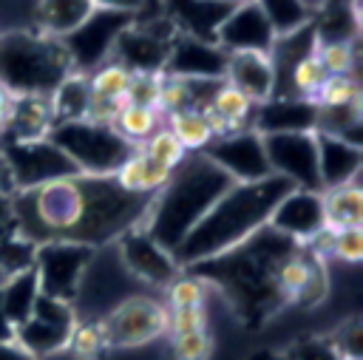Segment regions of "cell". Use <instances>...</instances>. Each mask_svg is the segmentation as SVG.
<instances>
[{
	"mask_svg": "<svg viewBox=\"0 0 363 360\" xmlns=\"http://www.w3.org/2000/svg\"><path fill=\"white\" fill-rule=\"evenodd\" d=\"M224 65H227V51H221L210 40L179 31L170 45L164 74L179 79H224Z\"/></svg>",
	"mask_w": 363,
	"mask_h": 360,
	"instance_id": "16",
	"label": "cell"
},
{
	"mask_svg": "<svg viewBox=\"0 0 363 360\" xmlns=\"http://www.w3.org/2000/svg\"><path fill=\"white\" fill-rule=\"evenodd\" d=\"M170 286V306L173 309H187V306H201L204 303V295H207V283L199 281L196 275H176Z\"/></svg>",
	"mask_w": 363,
	"mask_h": 360,
	"instance_id": "39",
	"label": "cell"
},
{
	"mask_svg": "<svg viewBox=\"0 0 363 360\" xmlns=\"http://www.w3.org/2000/svg\"><path fill=\"white\" fill-rule=\"evenodd\" d=\"M272 176L292 181L298 190H318V145L315 133H261Z\"/></svg>",
	"mask_w": 363,
	"mask_h": 360,
	"instance_id": "11",
	"label": "cell"
},
{
	"mask_svg": "<svg viewBox=\"0 0 363 360\" xmlns=\"http://www.w3.org/2000/svg\"><path fill=\"white\" fill-rule=\"evenodd\" d=\"M176 34H179V28L170 17L162 23H156V20L153 23H133L130 20L116 34L108 60L119 62L130 74H147V71L164 74V62H167V54H170Z\"/></svg>",
	"mask_w": 363,
	"mask_h": 360,
	"instance_id": "8",
	"label": "cell"
},
{
	"mask_svg": "<svg viewBox=\"0 0 363 360\" xmlns=\"http://www.w3.org/2000/svg\"><path fill=\"white\" fill-rule=\"evenodd\" d=\"M128 82H130V71L122 68V65L113 62V60H105V62H102L99 68H94V74L88 77V85H91V94H94V96L116 99V102H125Z\"/></svg>",
	"mask_w": 363,
	"mask_h": 360,
	"instance_id": "31",
	"label": "cell"
},
{
	"mask_svg": "<svg viewBox=\"0 0 363 360\" xmlns=\"http://www.w3.org/2000/svg\"><path fill=\"white\" fill-rule=\"evenodd\" d=\"M142 150L150 156V159H156L159 164H164V167H179L182 162H184V156H187V150L179 145V139L162 125L145 145H142Z\"/></svg>",
	"mask_w": 363,
	"mask_h": 360,
	"instance_id": "35",
	"label": "cell"
},
{
	"mask_svg": "<svg viewBox=\"0 0 363 360\" xmlns=\"http://www.w3.org/2000/svg\"><path fill=\"white\" fill-rule=\"evenodd\" d=\"M128 23H130L128 14L94 9V14L77 31H71L68 37H62V45H65V51H68V57L74 62V71L88 74L91 68H99L108 60L116 34Z\"/></svg>",
	"mask_w": 363,
	"mask_h": 360,
	"instance_id": "13",
	"label": "cell"
},
{
	"mask_svg": "<svg viewBox=\"0 0 363 360\" xmlns=\"http://www.w3.org/2000/svg\"><path fill=\"white\" fill-rule=\"evenodd\" d=\"M99 326L108 346H139L167 332V309L147 295H130L119 300Z\"/></svg>",
	"mask_w": 363,
	"mask_h": 360,
	"instance_id": "10",
	"label": "cell"
},
{
	"mask_svg": "<svg viewBox=\"0 0 363 360\" xmlns=\"http://www.w3.org/2000/svg\"><path fill=\"white\" fill-rule=\"evenodd\" d=\"M332 255L340 258V261L357 264L363 258V232H360V227L332 232Z\"/></svg>",
	"mask_w": 363,
	"mask_h": 360,
	"instance_id": "42",
	"label": "cell"
},
{
	"mask_svg": "<svg viewBox=\"0 0 363 360\" xmlns=\"http://www.w3.org/2000/svg\"><path fill=\"white\" fill-rule=\"evenodd\" d=\"M204 306H187V309H170L167 312V332L173 334H190L204 332Z\"/></svg>",
	"mask_w": 363,
	"mask_h": 360,
	"instance_id": "44",
	"label": "cell"
},
{
	"mask_svg": "<svg viewBox=\"0 0 363 360\" xmlns=\"http://www.w3.org/2000/svg\"><path fill=\"white\" fill-rule=\"evenodd\" d=\"M201 153L218 170H224L235 184L261 181V179H269L272 176L269 162H267V150H264V139L252 128L238 130V133L218 136Z\"/></svg>",
	"mask_w": 363,
	"mask_h": 360,
	"instance_id": "12",
	"label": "cell"
},
{
	"mask_svg": "<svg viewBox=\"0 0 363 360\" xmlns=\"http://www.w3.org/2000/svg\"><path fill=\"white\" fill-rule=\"evenodd\" d=\"M0 159H3L6 170H9V179L14 184V193L79 173L71 164V159L60 147H54L48 139L3 142L0 145Z\"/></svg>",
	"mask_w": 363,
	"mask_h": 360,
	"instance_id": "9",
	"label": "cell"
},
{
	"mask_svg": "<svg viewBox=\"0 0 363 360\" xmlns=\"http://www.w3.org/2000/svg\"><path fill=\"white\" fill-rule=\"evenodd\" d=\"M272 230L284 232L286 238L306 244L309 238H315L326 224H323V196L318 190H289L278 207L272 210L269 221Z\"/></svg>",
	"mask_w": 363,
	"mask_h": 360,
	"instance_id": "17",
	"label": "cell"
},
{
	"mask_svg": "<svg viewBox=\"0 0 363 360\" xmlns=\"http://www.w3.org/2000/svg\"><path fill=\"white\" fill-rule=\"evenodd\" d=\"M289 190H295V184L281 176L230 184V190L201 215V221L173 249V261L179 264V269H187L241 244L244 238L267 227L272 210Z\"/></svg>",
	"mask_w": 363,
	"mask_h": 360,
	"instance_id": "3",
	"label": "cell"
},
{
	"mask_svg": "<svg viewBox=\"0 0 363 360\" xmlns=\"http://www.w3.org/2000/svg\"><path fill=\"white\" fill-rule=\"evenodd\" d=\"M258 9L264 11L269 28L275 37H286L303 26L312 23V14H309V6L303 0H255Z\"/></svg>",
	"mask_w": 363,
	"mask_h": 360,
	"instance_id": "29",
	"label": "cell"
},
{
	"mask_svg": "<svg viewBox=\"0 0 363 360\" xmlns=\"http://www.w3.org/2000/svg\"><path fill=\"white\" fill-rule=\"evenodd\" d=\"M315 145H318L320 193L357 181L360 167H363L360 145H354L349 139H340V136H326V133H315Z\"/></svg>",
	"mask_w": 363,
	"mask_h": 360,
	"instance_id": "19",
	"label": "cell"
},
{
	"mask_svg": "<svg viewBox=\"0 0 363 360\" xmlns=\"http://www.w3.org/2000/svg\"><path fill=\"white\" fill-rule=\"evenodd\" d=\"M360 337H363V332H360V320L352 317V320L343 323L329 340H332V346L340 351L343 360H360Z\"/></svg>",
	"mask_w": 363,
	"mask_h": 360,
	"instance_id": "45",
	"label": "cell"
},
{
	"mask_svg": "<svg viewBox=\"0 0 363 360\" xmlns=\"http://www.w3.org/2000/svg\"><path fill=\"white\" fill-rule=\"evenodd\" d=\"M34 252H37V244L23 238L20 232L3 235L0 238V275H3V281L23 272V269H31L34 266Z\"/></svg>",
	"mask_w": 363,
	"mask_h": 360,
	"instance_id": "32",
	"label": "cell"
},
{
	"mask_svg": "<svg viewBox=\"0 0 363 360\" xmlns=\"http://www.w3.org/2000/svg\"><path fill=\"white\" fill-rule=\"evenodd\" d=\"M74 329H62V326H54V323H45L40 317H28L26 323H20L14 329V340L28 351V354H54L60 349L68 346V337H71Z\"/></svg>",
	"mask_w": 363,
	"mask_h": 360,
	"instance_id": "27",
	"label": "cell"
},
{
	"mask_svg": "<svg viewBox=\"0 0 363 360\" xmlns=\"http://www.w3.org/2000/svg\"><path fill=\"white\" fill-rule=\"evenodd\" d=\"M213 43L227 54H233V51L269 54L275 34H272L264 11L258 9V3L247 0V3H238L227 11V17L218 23V28L213 34Z\"/></svg>",
	"mask_w": 363,
	"mask_h": 360,
	"instance_id": "15",
	"label": "cell"
},
{
	"mask_svg": "<svg viewBox=\"0 0 363 360\" xmlns=\"http://www.w3.org/2000/svg\"><path fill=\"white\" fill-rule=\"evenodd\" d=\"M187 108H190V88H187V79H179V77H167V74H164L156 111H159L162 119H164V116H170V113H176V111H187Z\"/></svg>",
	"mask_w": 363,
	"mask_h": 360,
	"instance_id": "40",
	"label": "cell"
},
{
	"mask_svg": "<svg viewBox=\"0 0 363 360\" xmlns=\"http://www.w3.org/2000/svg\"><path fill=\"white\" fill-rule=\"evenodd\" d=\"M51 125L54 113L48 96H11L6 125L0 133H6V142H31L45 139Z\"/></svg>",
	"mask_w": 363,
	"mask_h": 360,
	"instance_id": "21",
	"label": "cell"
},
{
	"mask_svg": "<svg viewBox=\"0 0 363 360\" xmlns=\"http://www.w3.org/2000/svg\"><path fill=\"white\" fill-rule=\"evenodd\" d=\"M68 346L77 357L82 360H94L108 343H105V334H102V326L99 323H77L71 337H68Z\"/></svg>",
	"mask_w": 363,
	"mask_h": 360,
	"instance_id": "38",
	"label": "cell"
},
{
	"mask_svg": "<svg viewBox=\"0 0 363 360\" xmlns=\"http://www.w3.org/2000/svg\"><path fill=\"white\" fill-rule=\"evenodd\" d=\"M326 286H329L326 266H323V258H318V261L312 264V272H309L306 283L301 286V292L295 295V300H292V303H298V306H315L318 300H323Z\"/></svg>",
	"mask_w": 363,
	"mask_h": 360,
	"instance_id": "43",
	"label": "cell"
},
{
	"mask_svg": "<svg viewBox=\"0 0 363 360\" xmlns=\"http://www.w3.org/2000/svg\"><path fill=\"white\" fill-rule=\"evenodd\" d=\"M318 108H343V105H357L360 102V85L352 74L340 77H326L318 94L312 96Z\"/></svg>",
	"mask_w": 363,
	"mask_h": 360,
	"instance_id": "33",
	"label": "cell"
},
{
	"mask_svg": "<svg viewBox=\"0 0 363 360\" xmlns=\"http://www.w3.org/2000/svg\"><path fill=\"white\" fill-rule=\"evenodd\" d=\"M218 3H221V6H230V9H233V6H238V3H247V0H218Z\"/></svg>",
	"mask_w": 363,
	"mask_h": 360,
	"instance_id": "52",
	"label": "cell"
},
{
	"mask_svg": "<svg viewBox=\"0 0 363 360\" xmlns=\"http://www.w3.org/2000/svg\"><path fill=\"white\" fill-rule=\"evenodd\" d=\"M54 147H60L71 164L85 176H113L122 162L136 150L128 139L116 133L111 125H94L88 119L57 122L45 136Z\"/></svg>",
	"mask_w": 363,
	"mask_h": 360,
	"instance_id": "6",
	"label": "cell"
},
{
	"mask_svg": "<svg viewBox=\"0 0 363 360\" xmlns=\"http://www.w3.org/2000/svg\"><path fill=\"white\" fill-rule=\"evenodd\" d=\"M68 74L74 62L62 40L40 31L0 34V88L9 96H51Z\"/></svg>",
	"mask_w": 363,
	"mask_h": 360,
	"instance_id": "5",
	"label": "cell"
},
{
	"mask_svg": "<svg viewBox=\"0 0 363 360\" xmlns=\"http://www.w3.org/2000/svg\"><path fill=\"white\" fill-rule=\"evenodd\" d=\"M170 167L159 164L156 159H150L142 147H136L122 167L113 173V179L119 181V187H125L128 193H139V196H153L167 179H170Z\"/></svg>",
	"mask_w": 363,
	"mask_h": 360,
	"instance_id": "23",
	"label": "cell"
},
{
	"mask_svg": "<svg viewBox=\"0 0 363 360\" xmlns=\"http://www.w3.org/2000/svg\"><path fill=\"white\" fill-rule=\"evenodd\" d=\"M9 94L0 88V130H3V125H6V113H9Z\"/></svg>",
	"mask_w": 363,
	"mask_h": 360,
	"instance_id": "50",
	"label": "cell"
},
{
	"mask_svg": "<svg viewBox=\"0 0 363 360\" xmlns=\"http://www.w3.org/2000/svg\"><path fill=\"white\" fill-rule=\"evenodd\" d=\"M213 349V340L204 332H190V334H173V357L176 360H207Z\"/></svg>",
	"mask_w": 363,
	"mask_h": 360,
	"instance_id": "41",
	"label": "cell"
},
{
	"mask_svg": "<svg viewBox=\"0 0 363 360\" xmlns=\"http://www.w3.org/2000/svg\"><path fill=\"white\" fill-rule=\"evenodd\" d=\"M164 119H167L164 128L179 139V145L187 153H201L216 139L213 136V128H210V122H207V116L201 111L187 108V111H176V113H170Z\"/></svg>",
	"mask_w": 363,
	"mask_h": 360,
	"instance_id": "28",
	"label": "cell"
},
{
	"mask_svg": "<svg viewBox=\"0 0 363 360\" xmlns=\"http://www.w3.org/2000/svg\"><path fill=\"white\" fill-rule=\"evenodd\" d=\"M94 14L91 0H40L37 6V31L54 40L68 37Z\"/></svg>",
	"mask_w": 363,
	"mask_h": 360,
	"instance_id": "22",
	"label": "cell"
},
{
	"mask_svg": "<svg viewBox=\"0 0 363 360\" xmlns=\"http://www.w3.org/2000/svg\"><path fill=\"white\" fill-rule=\"evenodd\" d=\"M116 252H119L122 269H128L133 278L153 286H167L182 272L173 255L164 247H159L139 224L116 238Z\"/></svg>",
	"mask_w": 363,
	"mask_h": 360,
	"instance_id": "14",
	"label": "cell"
},
{
	"mask_svg": "<svg viewBox=\"0 0 363 360\" xmlns=\"http://www.w3.org/2000/svg\"><path fill=\"white\" fill-rule=\"evenodd\" d=\"M315 102L301 96H272L252 111V130L258 133H315Z\"/></svg>",
	"mask_w": 363,
	"mask_h": 360,
	"instance_id": "20",
	"label": "cell"
},
{
	"mask_svg": "<svg viewBox=\"0 0 363 360\" xmlns=\"http://www.w3.org/2000/svg\"><path fill=\"white\" fill-rule=\"evenodd\" d=\"M37 298H40V283H37L34 266L23 269L0 283V306H3V315L11 323V329H17L20 323H26L31 317Z\"/></svg>",
	"mask_w": 363,
	"mask_h": 360,
	"instance_id": "24",
	"label": "cell"
},
{
	"mask_svg": "<svg viewBox=\"0 0 363 360\" xmlns=\"http://www.w3.org/2000/svg\"><path fill=\"white\" fill-rule=\"evenodd\" d=\"M11 337H14V329H11V323L6 320L3 306H0V343H6V340H11Z\"/></svg>",
	"mask_w": 363,
	"mask_h": 360,
	"instance_id": "49",
	"label": "cell"
},
{
	"mask_svg": "<svg viewBox=\"0 0 363 360\" xmlns=\"http://www.w3.org/2000/svg\"><path fill=\"white\" fill-rule=\"evenodd\" d=\"M230 184L235 181L224 170H218L204 153H187L184 162L173 167L170 179L153 193L139 227L173 255V249L230 190Z\"/></svg>",
	"mask_w": 363,
	"mask_h": 360,
	"instance_id": "4",
	"label": "cell"
},
{
	"mask_svg": "<svg viewBox=\"0 0 363 360\" xmlns=\"http://www.w3.org/2000/svg\"><path fill=\"white\" fill-rule=\"evenodd\" d=\"M17 232L14 227V213H11V196H0V238Z\"/></svg>",
	"mask_w": 363,
	"mask_h": 360,
	"instance_id": "47",
	"label": "cell"
},
{
	"mask_svg": "<svg viewBox=\"0 0 363 360\" xmlns=\"http://www.w3.org/2000/svg\"><path fill=\"white\" fill-rule=\"evenodd\" d=\"M51 102V113H54V125L57 122H77L85 119L88 105H91V85H88V74H68L48 96Z\"/></svg>",
	"mask_w": 363,
	"mask_h": 360,
	"instance_id": "26",
	"label": "cell"
},
{
	"mask_svg": "<svg viewBox=\"0 0 363 360\" xmlns=\"http://www.w3.org/2000/svg\"><path fill=\"white\" fill-rule=\"evenodd\" d=\"M315 54L329 77L352 74L354 68V43H318Z\"/></svg>",
	"mask_w": 363,
	"mask_h": 360,
	"instance_id": "36",
	"label": "cell"
},
{
	"mask_svg": "<svg viewBox=\"0 0 363 360\" xmlns=\"http://www.w3.org/2000/svg\"><path fill=\"white\" fill-rule=\"evenodd\" d=\"M252 360H281V354H269V351H261V354H255Z\"/></svg>",
	"mask_w": 363,
	"mask_h": 360,
	"instance_id": "51",
	"label": "cell"
},
{
	"mask_svg": "<svg viewBox=\"0 0 363 360\" xmlns=\"http://www.w3.org/2000/svg\"><path fill=\"white\" fill-rule=\"evenodd\" d=\"M94 9H102V11H116V14H136L147 6V0H91Z\"/></svg>",
	"mask_w": 363,
	"mask_h": 360,
	"instance_id": "46",
	"label": "cell"
},
{
	"mask_svg": "<svg viewBox=\"0 0 363 360\" xmlns=\"http://www.w3.org/2000/svg\"><path fill=\"white\" fill-rule=\"evenodd\" d=\"M162 82H164L162 71L130 74V82H128V91H125V105H142V108H153L156 111L159 94H162Z\"/></svg>",
	"mask_w": 363,
	"mask_h": 360,
	"instance_id": "34",
	"label": "cell"
},
{
	"mask_svg": "<svg viewBox=\"0 0 363 360\" xmlns=\"http://www.w3.org/2000/svg\"><path fill=\"white\" fill-rule=\"evenodd\" d=\"M113 128L122 139L142 147L162 128V113L153 111V108H142V105H122V111L116 113Z\"/></svg>",
	"mask_w": 363,
	"mask_h": 360,
	"instance_id": "30",
	"label": "cell"
},
{
	"mask_svg": "<svg viewBox=\"0 0 363 360\" xmlns=\"http://www.w3.org/2000/svg\"><path fill=\"white\" fill-rule=\"evenodd\" d=\"M153 196L128 193L113 176H65L11 196L14 227L31 244H85L108 247L142 224Z\"/></svg>",
	"mask_w": 363,
	"mask_h": 360,
	"instance_id": "1",
	"label": "cell"
},
{
	"mask_svg": "<svg viewBox=\"0 0 363 360\" xmlns=\"http://www.w3.org/2000/svg\"><path fill=\"white\" fill-rule=\"evenodd\" d=\"M224 82L238 88L252 105H261V102L272 99V94H275V68H272L269 54H258V51H233V54H227Z\"/></svg>",
	"mask_w": 363,
	"mask_h": 360,
	"instance_id": "18",
	"label": "cell"
},
{
	"mask_svg": "<svg viewBox=\"0 0 363 360\" xmlns=\"http://www.w3.org/2000/svg\"><path fill=\"white\" fill-rule=\"evenodd\" d=\"M0 360H37L34 354H28L14 337L11 340H6V343H0Z\"/></svg>",
	"mask_w": 363,
	"mask_h": 360,
	"instance_id": "48",
	"label": "cell"
},
{
	"mask_svg": "<svg viewBox=\"0 0 363 360\" xmlns=\"http://www.w3.org/2000/svg\"><path fill=\"white\" fill-rule=\"evenodd\" d=\"M320 196H323L326 230L337 232V230H349V227L363 224V190L357 187V181L335 187V190H323Z\"/></svg>",
	"mask_w": 363,
	"mask_h": 360,
	"instance_id": "25",
	"label": "cell"
},
{
	"mask_svg": "<svg viewBox=\"0 0 363 360\" xmlns=\"http://www.w3.org/2000/svg\"><path fill=\"white\" fill-rule=\"evenodd\" d=\"M298 249V241L267 224L241 244L187 266V272L207 286H216L230 300L235 317L244 326L258 329L284 303H289L281 289V266Z\"/></svg>",
	"mask_w": 363,
	"mask_h": 360,
	"instance_id": "2",
	"label": "cell"
},
{
	"mask_svg": "<svg viewBox=\"0 0 363 360\" xmlns=\"http://www.w3.org/2000/svg\"><path fill=\"white\" fill-rule=\"evenodd\" d=\"M281 360H343L329 337H301L289 343Z\"/></svg>",
	"mask_w": 363,
	"mask_h": 360,
	"instance_id": "37",
	"label": "cell"
},
{
	"mask_svg": "<svg viewBox=\"0 0 363 360\" xmlns=\"http://www.w3.org/2000/svg\"><path fill=\"white\" fill-rule=\"evenodd\" d=\"M94 252L96 249L85 244H68V241L40 244L34 252V275L40 283V295L71 303L82 292L85 269L94 261Z\"/></svg>",
	"mask_w": 363,
	"mask_h": 360,
	"instance_id": "7",
	"label": "cell"
}]
</instances>
